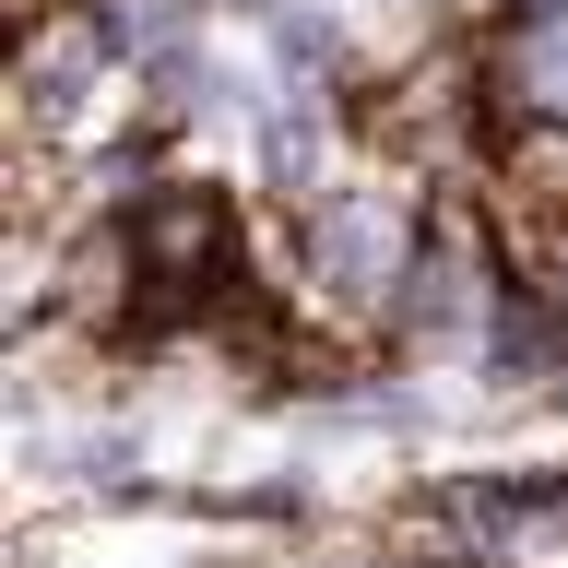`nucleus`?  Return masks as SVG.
I'll return each mask as SVG.
<instances>
[{
  "label": "nucleus",
  "mask_w": 568,
  "mask_h": 568,
  "mask_svg": "<svg viewBox=\"0 0 568 568\" xmlns=\"http://www.w3.org/2000/svg\"><path fill=\"white\" fill-rule=\"evenodd\" d=\"M308 248H320V273L344 284V296H379L403 273V202L390 190H332L308 213Z\"/></svg>",
  "instance_id": "f257e3e1"
}]
</instances>
